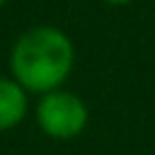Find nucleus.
<instances>
[{"label":"nucleus","instance_id":"obj_1","mask_svg":"<svg viewBox=\"0 0 155 155\" xmlns=\"http://www.w3.org/2000/svg\"><path fill=\"white\" fill-rule=\"evenodd\" d=\"M75 63V48L65 31L56 27L27 29L10 51L12 80L24 92L46 94L61 90Z\"/></svg>","mask_w":155,"mask_h":155},{"label":"nucleus","instance_id":"obj_2","mask_svg":"<svg viewBox=\"0 0 155 155\" xmlns=\"http://www.w3.org/2000/svg\"><path fill=\"white\" fill-rule=\"evenodd\" d=\"M87 119H90L87 104L75 92H68V90L46 92L36 104L39 128L56 140H70L80 136L87 126Z\"/></svg>","mask_w":155,"mask_h":155},{"label":"nucleus","instance_id":"obj_3","mask_svg":"<svg viewBox=\"0 0 155 155\" xmlns=\"http://www.w3.org/2000/svg\"><path fill=\"white\" fill-rule=\"evenodd\" d=\"M27 114V92L12 80L0 78V133L15 128Z\"/></svg>","mask_w":155,"mask_h":155},{"label":"nucleus","instance_id":"obj_4","mask_svg":"<svg viewBox=\"0 0 155 155\" xmlns=\"http://www.w3.org/2000/svg\"><path fill=\"white\" fill-rule=\"evenodd\" d=\"M104 2H109V5H128L133 0H104Z\"/></svg>","mask_w":155,"mask_h":155},{"label":"nucleus","instance_id":"obj_5","mask_svg":"<svg viewBox=\"0 0 155 155\" xmlns=\"http://www.w3.org/2000/svg\"><path fill=\"white\" fill-rule=\"evenodd\" d=\"M5 2H7V0H0V5H5Z\"/></svg>","mask_w":155,"mask_h":155}]
</instances>
